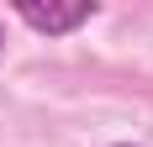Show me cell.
Listing matches in <instances>:
<instances>
[{"mask_svg":"<svg viewBox=\"0 0 153 147\" xmlns=\"http://www.w3.org/2000/svg\"><path fill=\"white\" fill-rule=\"evenodd\" d=\"M0 47H5V37H0Z\"/></svg>","mask_w":153,"mask_h":147,"instance_id":"2","label":"cell"},{"mask_svg":"<svg viewBox=\"0 0 153 147\" xmlns=\"http://www.w3.org/2000/svg\"><path fill=\"white\" fill-rule=\"evenodd\" d=\"M16 16H21V21H27L32 32H48V37H63V32H74V26H85V21H90L95 16V5L90 0H69V5H53V0H21V5H16Z\"/></svg>","mask_w":153,"mask_h":147,"instance_id":"1","label":"cell"}]
</instances>
